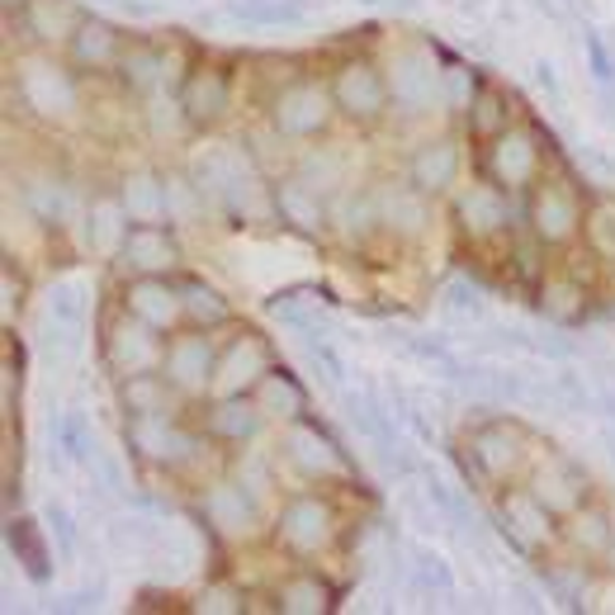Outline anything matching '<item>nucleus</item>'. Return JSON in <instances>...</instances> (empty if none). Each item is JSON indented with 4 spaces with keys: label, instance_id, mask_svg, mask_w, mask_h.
<instances>
[{
    "label": "nucleus",
    "instance_id": "nucleus-18",
    "mask_svg": "<svg viewBox=\"0 0 615 615\" xmlns=\"http://www.w3.org/2000/svg\"><path fill=\"white\" fill-rule=\"evenodd\" d=\"M260 369H266V350H260L256 341H237L228 356H222V365H218V388H222V394H237L241 384L266 379Z\"/></svg>",
    "mask_w": 615,
    "mask_h": 615
},
{
    "label": "nucleus",
    "instance_id": "nucleus-29",
    "mask_svg": "<svg viewBox=\"0 0 615 615\" xmlns=\"http://www.w3.org/2000/svg\"><path fill=\"white\" fill-rule=\"evenodd\" d=\"M10 539H14V549L24 554V568H29V577H48V549L39 545V535H33L29 520H14Z\"/></svg>",
    "mask_w": 615,
    "mask_h": 615
},
{
    "label": "nucleus",
    "instance_id": "nucleus-40",
    "mask_svg": "<svg viewBox=\"0 0 615 615\" xmlns=\"http://www.w3.org/2000/svg\"><path fill=\"white\" fill-rule=\"evenodd\" d=\"M450 308H459V313H483L478 294H474L469 285H450Z\"/></svg>",
    "mask_w": 615,
    "mask_h": 615
},
{
    "label": "nucleus",
    "instance_id": "nucleus-34",
    "mask_svg": "<svg viewBox=\"0 0 615 615\" xmlns=\"http://www.w3.org/2000/svg\"><path fill=\"white\" fill-rule=\"evenodd\" d=\"M128 71H123V77H128V86H138V90H147V86H157L161 81V52H133V58H128L123 62Z\"/></svg>",
    "mask_w": 615,
    "mask_h": 615
},
{
    "label": "nucleus",
    "instance_id": "nucleus-31",
    "mask_svg": "<svg viewBox=\"0 0 615 615\" xmlns=\"http://www.w3.org/2000/svg\"><path fill=\"white\" fill-rule=\"evenodd\" d=\"M413 583L421 592H450V568H445V558L417 549V564H413Z\"/></svg>",
    "mask_w": 615,
    "mask_h": 615
},
{
    "label": "nucleus",
    "instance_id": "nucleus-7",
    "mask_svg": "<svg viewBox=\"0 0 615 615\" xmlns=\"http://www.w3.org/2000/svg\"><path fill=\"white\" fill-rule=\"evenodd\" d=\"M109 360H115L123 375H147V369L161 360V350H157V341L147 337L142 327L119 323L115 331H109Z\"/></svg>",
    "mask_w": 615,
    "mask_h": 615
},
{
    "label": "nucleus",
    "instance_id": "nucleus-13",
    "mask_svg": "<svg viewBox=\"0 0 615 615\" xmlns=\"http://www.w3.org/2000/svg\"><path fill=\"white\" fill-rule=\"evenodd\" d=\"M180 109H185L190 119H199V123L218 119L222 109H228V81H222L218 71H199V77H190V86H185Z\"/></svg>",
    "mask_w": 615,
    "mask_h": 615
},
{
    "label": "nucleus",
    "instance_id": "nucleus-19",
    "mask_svg": "<svg viewBox=\"0 0 615 615\" xmlns=\"http://www.w3.org/2000/svg\"><path fill=\"white\" fill-rule=\"evenodd\" d=\"M24 100L43 115H62V109H71V86L52 67H33L24 77Z\"/></svg>",
    "mask_w": 615,
    "mask_h": 615
},
{
    "label": "nucleus",
    "instance_id": "nucleus-20",
    "mask_svg": "<svg viewBox=\"0 0 615 615\" xmlns=\"http://www.w3.org/2000/svg\"><path fill=\"white\" fill-rule=\"evenodd\" d=\"M459 214H464V222H469L474 232H497L502 222H507V204H502V195L497 190H469L459 199Z\"/></svg>",
    "mask_w": 615,
    "mask_h": 615
},
{
    "label": "nucleus",
    "instance_id": "nucleus-39",
    "mask_svg": "<svg viewBox=\"0 0 615 615\" xmlns=\"http://www.w3.org/2000/svg\"><path fill=\"white\" fill-rule=\"evenodd\" d=\"M478 109H483V115L474 119V128H478V133H497V128H502V115H497V109H502V100H497L493 90H488V96L478 100Z\"/></svg>",
    "mask_w": 615,
    "mask_h": 615
},
{
    "label": "nucleus",
    "instance_id": "nucleus-24",
    "mask_svg": "<svg viewBox=\"0 0 615 615\" xmlns=\"http://www.w3.org/2000/svg\"><path fill=\"white\" fill-rule=\"evenodd\" d=\"M407 350H413V356H421L426 365H436L445 379H474V375H478V369H469V365H464V360L455 356V350H445L440 341H426V337H407Z\"/></svg>",
    "mask_w": 615,
    "mask_h": 615
},
{
    "label": "nucleus",
    "instance_id": "nucleus-15",
    "mask_svg": "<svg viewBox=\"0 0 615 615\" xmlns=\"http://www.w3.org/2000/svg\"><path fill=\"white\" fill-rule=\"evenodd\" d=\"M512 464H516V436L502 432V426H483V432L474 436V464L469 469L497 478V474H507Z\"/></svg>",
    "mask_w": 615,
    "mask_h": 615
},
{
    "label": "nucleus",
    "instance_id": "nucleus-25",
    "mask_svg": "<svg viewBox=\"0 0 615 615\" xmlns=\"http://www.w3.org/2000/svg\"><path fill=\"white\" fill-rule=\"evenodd\" d=\"M123 199H128V214H133L138 222H152V218L166 209V190H161V185H157L152 176H138V180H128Z\"/></svg>",
    "mask_w": 615,
    "mask_h": 615
},
{
    "label": "nucleus",
    "instance_id": "nucleus-11",
    "mask_svg": "<svg viewBox=\"0 0 615 615\" xmlns=\"http://www.w3.org/2000/svg\"><path fill=\"white\" fill-rule=\"evenodd\" d=\"M583 488H587V478H583V469H577V464H568V459H554L549 469L535 478V497L545 502L549 512L577 507V502H583Z\"/></svg>",
    "mask_w": 615,
    "mask_h": 615
},
{
    "label": "nucleus",
    "instance_id": "nucleus-27",
    "mask_svg": "<svg viewBox=\"0 0 615 615\" xmlns=\"http://www.w3.org/2000/svg\"><path fill=\"white\" fill-rule=\"evenodd\" d=\"M256 413L260 407H247V403H237V398H228L214 413V432L218 436H232V440H247L251 432H256Z\"/></svg>",
    "mask_w": 615,
    "mask_h": 615
},
{
    "label": "nucleus",
    "instance_id": "nucleus-41",
    "mask_svg": "<svg viewBox=\"0 0 615 615\" xmlns=\"http://www.w3.org/2000/svg\"><path fill=\"white\" fill-rule=\"evenodd\" d=\"M48 520L58 526V535H62V549H71V520H67V512L52 507V512H48Z\"/></svg>",
    "mask_w": 615,
    "mask_h": 615
},
{
    "label": "nucleus",
    "instance_id": "nucleus-38",
    "mask_svg": "<svg viewBox=\"0 0 615 615\" xmlns=\"http://www.w3.org/2000/svg\"><path fill=\"white\" fill-rule=\"evenodd\" d=\"M237 14H247V20H260V24H279V20H298V6H260V10H247V6H237Z\"/></svg>",
    "mask_w": 615,
    "mask_h": 615
},
{
    "label": "nucleus",
    "instance_id": "nucleus-10",
    "mask_svg": "<svg viewBox=\"0 0 615 615\" xmlns=\"http://www.w3.org/2000/svg\"><path fill=\"white\" fill-rule=\"evenodd\" d=\"M128 436H133L138 450H142L147 459H157V464L185 459V455L195 450V440H190V436H180V432H171V426H166L157 413H152V417H138V421H133V432H128Z\"/></svg>",
    "mask_w": 615,
    "mask_h": 615
},
{
    "label": "nucleus",
    "instance_id": "nucleus-37",
    "mask_svg": "<svg viewBox=\"0 0 615 615\" xmlns=\"http://www.w3.org/2000/svg\"><path fill=\"white\" fill-rule=\"evenodd\" d=\"M558 394H564V398H568L573 407H577V413H587V407H592V394H587V384L577 379L573 369H564V375H558Z\"/></svg>",
    "mask_w": 615,
    "mask_h": 615
},
{
    "label": "nucleus",
    "instance_id": "nucleus-35",
    "mask_svg": "<svg viewBox=\"0 0 615 615\" xmlns=\"http://www.w3.org/2000/svg\"><path fill=\"white\" fill-rule=\"evenodd\" d=\"M48 313H52V318H58L62 327H81V318H86V298H81V289H52Z\"/></svg>",
    "mask_w": 615,
    "mask_h": 615
},
{
    "label": "nucleus",
    "instance_id": "nucleus-23",
    "mask_svg": "<svg viewBox=\"0 0 615 615\" xmlns=\"http://www.w3.org/2000/svg\"><path fill=\"white\" fill-rule=\"evenodd\" d=\"M279 209H285V222H294V228H318L323 222V204L313 199V190L304 180H289L285 190H279Z\"/></svg>",
    "mask_w": 615,
    "mask_h": 615
},
{
    "label": "nucleus",
    "instance_id": "nucleus-2",
    "mask_svg": "<svg viewBox=\"0 0 615 615\" xmlns=\"http://www.w3.org/2000/svg\"><path fill=\"white\" fill-rule=\"evenodd\" d=\"M275 123H279V133H289V138L318 133V128L327 123V100H323V90H313V86L285 90V100H279V109H275Z\"/></svg>",
    "mask_w": 615,
    "mask_h": 615
},
{
    "label": "nucleus",
    "instance_id": "nucleus-28",
    "mask_svg": "<svg viewBox=\"0 0 615 615\" xmlns=\"http://www.w3.org/2000/svg\"><path fill=\"white\" fill-rule=\"evenodd\" d=\"M279 606L285 611H327V587L318 577H294V583L279 592Z\"/></svg>",
    "mask_w": 615,
    "mask_h": 615
},
{
    "label": "nucleus",
    "instance_id": "nucleus-5",
    "mask_svg": "<svg viewBox=\"0 0 615 615\" xmlns=\"http://www.w3.org/2000/svg\"><path fill=\"white\" fill-rule=\"evenodd\" d=\"M502 535H507L520 554H535L539 539H549V507L535 493L512 497L507 502V526H502Z\"/></svg>",
    "mask_w": 615,
    "mask_h": 615
},
{
    "label": "nucleus",
    "instance_id": "nucleus-4",
    "mask_svg": "<svg viewBox=\"0 0 615 615\" xmlns=\"http://www.w3.org/2000/svg\"><path fill=\"white\" fill-rule=\"evenodd\" d=\"M279 535H285V545H294V549H318L331 535V516H327L323 502L298 497L285 507V516H279Z\"/></svg>",
    "mask_w": 615,
    "mask_h": 615
},
{
    "label": "nucleus",
    "instance_id": "nucleus-14",
    "mask_svg": "<svg viewBox=\"0 0 615 615\" xmlns=\"http://www.w3.org/2000/svg\"><path fill=\"white\" fill-rule=\"evenodd\" d=\"M459 171V152L450 142H426L413 157V185L417 190H445Z\"/></svg>",
    "mask_w": 615,
    "mask_h": 615
},
{
    "label": "nucleus",
    "instance_id": "nucleus-17",
    "mask_svg": "<svg viewBox=\"0 0 615 615\" xmlns=\"http://www.w3.org/2000/svg\"><path fill=\"white\" fill-rule=\"evenodd\" d=\"M493 176L502 185H526L535 176V142L526 133H512V138H502L497 142V152H493Z\"/></svg>",
    "mask_w": 615,
    "mask_h": 615
},
{
    "label": "nucleus",
    "instance_id": "nucleus-36",
    "mask_svg": "<svg viewBox=\"0 0 615 615\" xmlns=\"http://www.w3.org/2000/svg\"><path fill=\"white\" fill-rule=\"evenodd\" d=\"M478 379L493 388V394H502V398H520L526 394V384H520L512 369H478Z\"/></svg>",
    "mask_w": 615,
    "mask_h": 615
},
{
    "label": "nucleus",
    "instance_id": "nucleus-6",
    "mask_svg": "<svg viewBox=\"0 0 615 615\" xmlns=\"http://www.w3.org/2000/svg\"><path fill=\"white\" fill-rule=\"evenodd\" d=\"M123 256H128V266H133V270L161 275V270L176 266V241L166 237L157 222H142V228H133L123 237Z\"/></svg>",
    "mask_w": 615,
    "mask_h": 615
},
{
    "label": "nucleus",
    "instance_id": "nucleus-32",
    "mask_svg": "<svg viewBox=\"0 0 615 615\" xmlns=\"http://www.w3.org/2000/svg\"><path fill=\"white\" fill-rule=\"evenodd\" d=\"M81 62H109L115 58V33L105 24H81V39H77Z\"/></svg>",
    "mask_w": 615,
    "mask_h": 615
},
{
    "label": "nucleus",
    "instance_id": "nucleus-1",
    "mask_svg": "<svg viewBox=\"0 0 615 615\" xmlns=\"http://www.w3.org/2000/svg\"><path fill=\"white\" fill-rule=\"evenodd\" d=\"M384 100H388V81L379 77L375 67H365V62H350L341 77H337V105L346 109V115H379L384 109Z\"/></svg>",
    "mask_w": 615,
    "mask_h": 615
},
{
    "label": "nucleus",
    "instance_id": "nucleus-42",
    "mask_svg": "<svg viewBox=\"0 0 615 615\" xmlns=\"http://www.w3.org/2000/svg\"><path fill=\"white\" fill-rule=\"evenodd\" d=\"M606 445H611V459H615V432H606Z\"/></svg>",
    "mask_w": 615,
    "mask_h": 615
},
{
    "label": "nucleus",
    "instance_id": "nucleus-9",
    "mask_svg": "<svg viewBox=\"0 0 615 615\" xmlns=\"http://www.w3.org/2000/svg\"><path fill=\"white\" fill-rule=\"evenodd\" d=\"M289 455H294L298 469H308V474H337L341 469V455H337V445H331V436L318 432V426H308V421H298L289 432Z\"/></svg>",
    "mask_w": 615,
    "mask_h": 615
},
{
    "label": "nucleus",
    "instance_id": "nucleus-8",
    "mask_svg": "<svg viewBox=\"0 0 615 615\" xmlns=\"http://www.w3.org/2000/svg\"><path fill=\"white\" fill-rule=\"evenodd\" d=\"M209 369H214V350L204 337H185L166 350V375H171L176 388H204L209 384Z\"/></svg>",
    "mask_w": 615,
    "mask_h": 615
},
{
    "label": "nucleus",
    "instance_id": "nucleus-3",
    "mask_svg": "<svg viewBox=\"0 0 615 615\" xmlns=\"http://www.w3.org/2000/svg\"><path fill=\"white\" fill-rule=\"evenodd\" d=\"M436 67L421 58V52H403V58L394 62V81H388V90H394V100L403 109H426L436 100Z\"/></svg>",
    "mask_w": 615,
    "mask_h": 615
},
{
    "label": "nucleus",
    "instance_id": "nucleus-12",
    "mask_svg": "<svg viewBox=\"0 0 615 615\" xmlns=\"http://www.w3.org/2000/svg\"><path fill=\"white\" fill-rule=\"evenodd\" d=\"M128 308L138 313V318L147 323V327H171L176 323V313H180V304H176V294L161 285L157 275H142L133 289H128Z\"/></svg>",
    "mask_w": 615,
    "mask_h": 615
},
{
    "label": "nucleus",
    "instance_id": "nucleus-33",
    "mask_svg": "<svg viewBox=\"0 0 615 615\" xmlns=\"http://www.w3.org/2000/svg\"><path fill=\"white\" fill-rule=\"evenodd\" d=\"M123 403H128V407H133V413H138V417H152V413H157V407H161V384H152V379H147V375H133V384H128V388H123Z\"/></svg>",
    "mask_w": 615,
    "mask_h": 615
},
{
    "label": "nucleus",
    "instance_id": "nucleus-21",
    "mask_svg": "<svg viewBox=\"0 0 615 615\" xmlns=\"http://www.w3.org/2000/svg\"><path fill=\"white\" fill-rule=\"evenodd\" d=\"M260 413L270 417H298L304 413V388H298L289 375H266L260 379Z\"/></svg>",
    "mask_w": 615,
    "mask_h": 615
},
{
    "label": "nucleus",
    "instance_id": "nucleus-26",
    "mask_svg": "<svg viewBox=\"0 0 615 615\" xmlns=\"http://www.w3.org/2000/svg\"><path fill=\"white\" fill-rule=\"evenodd\" d=\"M185 308H190V318H199V323H222V318H228L222 294L209 289L204 279H185Z\"/></svg>",
    "mask_w": 615,
    "mask_h": 615
},
{
    "label": "nucleus",
    "instance_id": "nucleus-30",
    "mask_svg": "<svg viewBox=\"0 0 615 615\" xmlns=\"http://www.w3.org/2000/svg\"><path fill=\"white\" fill-rule=\"evenodd\" d=\"M52 436L71 459H90V436H86V417L81 413H67L62 421H52Z\"/></svg>",
    "mask_w": 615,
    "mask_h": 615
},
{
    "label": "nucleus",
    "instance_id": "nucleus-16",
    "mask_svg": "<svg viewBox=\"0 0 615 615\" xmlns=\"http://www.w3.org/2000/svg\"><path fill=\"white\" fill-rule=\"evenodd\" d=\"M573 228H577V204L549 185V190L535 199V232L545 241H564Z\"/></svg>",
    "mask_w": 615,
    "mask_h": 615
},
{
    "label": "nucleus",
    "instance_id": "nucleus-22",
    "mask_svg": "<svg viewBox=\"0 0 615 615\" xmlns=\"http://www.w3.org/2000/svg\"><path fill=\"white\" fill-rule=\"evenodd\" d=\"M209 516L218 520V530L237 535V530H247V520H251V502L241 488H214L209 493Z\"/></svg>",
    "mask_w": 615,
    "mask_h": 615
}]
</instances>
